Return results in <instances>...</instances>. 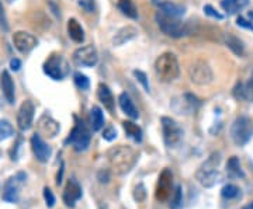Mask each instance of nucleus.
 I'll return each mask as SVG.
<instances>
[{"mask_svg":"<svg viewBox=\"0 0 253 209\" xmlns=\"http://www.w3.org/2000/svg\"><path fill=\"white\" fill-rule=\"evenodd\" d=\"M244 209H253V201L251 202V204H248V205H245Z\"/></svg>","mask_w":253,"mask_h":209,"instance_id":"49530a36","label":"nucleus"},{"mask_svg":"<svg viewBox=\"0 0 253 209\" xmlns=\"http://www.w3.org/2000/svg\"><path fill=\"white\" fill-rule=\"evenodd\" d=\"M31 149H33V153L36 156L37 160L41 163H46L52 155L51 146L46 143L40 134H34L31 137Z\"/></svg>","mask_w":253,"mask_h":209,"instance_id":"2eb2a0df","label":"nucleus"},{"mask_svg":"<svg viewBox=\"0 0 253 209\" xmlns=\"http://www.w3.org/2000/svg\"><path fill=\"white\" fill-rule=\"evenodd\" d=\"M97 97H99L100 103L104 105V108L109 109V112H111V114L116 112V109H114L116 100H114V96H113V93L109 89V86L100 83L99 89H97Z\"/></svg>","mask_w":253,"mask_h":209,"instance_id":"aec40b11","label":"nucleus"},{"mask_svg":"<svg viewBox=\"0 0 253 209\" xmlns=\"http://www.w3.org/2000/svg\"><path fill=\"white\" fill-rule=\"evenodd\" d=\"M116 138H117V129L113 127V125H110V127H107L103 131V139H104V140L111 142V140H114Z\"/></svg>","mask_w":253,"mask_h":209,"instance_id":"e433bc0d","label":"nucleus"},{"mask_svg":"<svg viewBox=\"0 0 253 209\" xmlns=\"http://www.w3.org/2000/svg\"><path fill=\"white\" fill-rule=\"evenodd\" d=\"M14 135L13 125L10 124L7 119H0V142L6 140Z\"/></svg>","mask_w":253,"mask_h":209,"instance_id":"2f4dec72","label":"nucleus"},{"mask_svg":"<svg viewBox=\"0 0 253 209\" xmlns=\"http://www.w3.org/2000/svg\"><path fill=\"white\" fill-rule=\"evenodd\" d=\"M221 195L225 200H238V198L242 197V192H241V188L236 187L235 184H226V185H224V188L221 190Z\"/></svg>","mask_w":253,"mask_h":209,"instance_id":"c756f323","label":"nucleus"},{"mask_svg":"<svg viewBox=\"0 0 253 209\" xmlns=\"http://www.w3.org/2000/svg\"><path fill=\"white\" fill-rule=\"evenodd\" d=\"M219 163H221V155L215 152L200 166L196 173V178L203 187L210 188L221 181V174L218 172Z\"/></svg>","mask_w":253,"mask_h":209,"instance_id":"f03ea898","label":"nucleus"},{"mask_svg":"<svg viewBox=\"0 0 253 209\" xmlns=\"http://www.w3.org/2000/svg\"><path fill=\"white\" fill-rule=\"evenodd\" d=\"M13 45L20 54L27 55L38 45V39L27 31H16L13 34Z\"/></svg>","mask_w":253,"mask_h":209,"instance_id":"ddd939ff","label":"nucleus"},{"mask_svg":"<svg viewBox=\"0 0 253 209\" xmlns=\"http://www.w3.org/2000/svg\"><path fill=\"white\" fill-rule=\"evenodd\" d=\"M107 160H109L111 169L120 175L128 173L138 160V153L132 147L124 145H118L111 147L107 152Z\"/></svg>","mask_w":253,"mask_h":209,"instance_id":"f257e3e1","label":"nucleus"},{"mask_svg":"<svg viewBox=\"0 0 253 209\" xmlns=\"http://www.w3.org/2000/svg\"><path fill=\"white\" fill-rule=\"evenodd\" d=\"M73 61L78 66L83 68H93L99 62V54L97 49L93 45H84L78 48L73 52Z\"/></svg>","mask_w":253,"mask_h":209,"instance_id":"f8f14e48","label":"nucleus"},{"mask_svg":"<svg viewBox=\"0 0 253 209\" xmlns=\"http://www.w3.org/2000/svg\"><path fill=\"white\" fill-rule=\"evenodd\" d=\"M173 192V174L169 169H165L162 173L159 174V178L156 182L155 188V198L159 202L169 201Z\"/></svg>","mask_w":253,"mask_h":209,"instance_id":"9b49d317","label":"nucleus"},{"mask_svg":"<svg viewBox=\"0 0 253 209\" xmlns=\"http://www.w3.org/2000/svg\"><path fill=\"white\" fill-rule=\"evenodd\" d=\"M34 112H36V107L33 101L26 100L21 103L17 112V127L20 131L26 132L31 128L33 121H34Z\"/></svg>","mask_w":253,"mask_h":209,"instance_id":"4468645a","label":"nucleus"},{"mask_svg":"<svg viewBox=\"0 0 253 209\" xmlns=\"http://www.w3.org/2000/svg\"><path fill=\"white\" fill-rule=\"evenodd\" d=\"M26 180H27V175L23 172L9 177L3 187V194H1L3 200L9 204H17L20 200V191L23 185L26 184Z\"/></svg>","mask_w":253,"mask_h":209,"instance_id":"1a4fd4ad","label":"nucleus"},{"mask_svg":"<svg viewBox=\"0 0 253 209\" xmlns=\"http://www.w3.org/2000/svg\"><path fill=\"white\" fill-rule=\"evenodd\" d=\"M226 174L229 178H245V173L239 162V157L232 156L226 163Z\"/></svg>","mask_w":253,"mask_h":209,"instance_id":"5701e85b","label":"nucleus"},{"mask_svg":"<svg viewBox=\"0 0 253 209\" xmlns=\"http://www.w3.org/2000/svg\"><path fill=\"white\" fill-rule=\"evenodd\" d=\"M236 24H238L239 27L246 28V30H251V31H253L252 23H251V21H246L244 17H238V20H236Z\"/></svg>","mask_w":253,"mask_h":209,"instance_id":"a19ab883","label":"nucleus"},{"mask_svg":"<svg viewBox=\"0 0 253 209\" xmlns=\"http://www.w3.org/2000/svg\"><path fill=\"white\" fill-rule=\"evenodd\" d=\"M66 28H68V34L71 36V39L76 44H82L84 41V30L76 18H69Z\"/></svg>","mask_w":253,"mask_h":209,"instance_id":"4be33fe9","label":"nucleus"},{"mask_svg":"<svg viewBox=\"0 0 253 209\" xmlns=\"http://www.w3.org/2000/svg\"><path fill=\"white\" fill-rule=\"evenodd\" d=\"M0 89L4 96L6 101L9 104H14V99H16V89H14V82L11 79V74L9 70H3L0 74Z\"/></svg>","mask_w":253,"mask_h":209,"instance_id":"a211bd4d","label":"nucleus"},{"mask_svg":"<svg viewBox=\"0 0 253 209\" xmlns=\"http://www.w3.org/2000/svg\"><path fill=\"white\" fill-rule=\"evenodd\" d=\"M63 170H65V166H61V170H59V173H58V175H56V184L58 185H61L62 184V177H63Z\"/></svg>","mask_w":253,"mask_h":209,"instance_id":"a18cd8bd","label":"nucleus"},{"mask_svg":"<svg viewBox=\"0 0 253 209\" xmlns=\"http://www.w3.org/2000/svg\"><path fill=\"white\" fill-rule=\"evenodd\" d=\"M10 68H11V70L18 72V70H20V68H21V62H20V59H17V58H13V59L10 61Z\"/></svg>","mask_w":253,"mask_h":209,"instance_id":"c03bdc74","label":"nucleus"},{"mask_svg":"<svg viewBox=\"0 0 253 209\" xmlns=\"http://www.w3.org/2000/svg\"><path fill=\"white\" fill-rule=\"evenodd\" d=\"M44 200H45L46 208H49V209L54 208L55 202H56V198H55L54 192L51 191V188H48V187L44 188Z\"/></svg>","mask_w":253,"mask_h":209,"instance_id":"c9c22d12","label":"nucleus"},{"mask_svg":"<svg viewBox=\"0 0 253 209\" xmlns=\"http://www.w3.org/2000/svg\"><path fill=\"white\" fill-rule=\"evenodd\" d=\"M123 127H124V131L128 137L131 138L134 142L136 143H141L142 142V129L136 125L135 122L132 121H124L123 122Z\"/></svg>","mask_w":253,"mask_h":209,"instance_id":"bb28decb","label":"nucleus"},{"mask_svg":"<svg viewBox=\"0 0 253 209\" xmlns=\"http://www.w3.org/2000/svg\"><path fill=\"white\" fill-rule=\"evenodd\" d=\"M132 195H134V200L136 202H144L146 200V188H145L144 182L136 184L134 191H132Z\"/></svg>","mask_w":253,"mask_h":209,"instance_id":"72a5a7b5","label":"nucleus"},{"mask_svg":"<svg viewBox=\"0 0 253 209\" xmlns=\"http://www.w3.org/2000/svg\"><path fill=\"white\" fill-rule=\"evenodd\" d=\"M161 125H162L165 145L168 147H177L180 145L181 139H183V129L180 128V125L170 117H162Z\"/></svg>","mask_w":253,"mask_h":209,"instance_id":"6e6552de","label":"nucleus"},{"mask_svg":"<svg viewBox=\"0 0 253 209\" xmlns=\"http://www.w3.org/2000/svg\"><path fill=\"white\" fill-rule=\"evenodd\" d=\"M159 9H161V13L166 14V16H172V17H180L186 13V9L180 6V4H176V3H172V1H162L158 4Z\"/></svg>","mask_w":253,"mask_h":209,"instance_id":"b1692460","label":"nucleus"},{"mask_svg":"<svg viewBox=\"0 0 253 209\" xmlns=\"http://www.w3.org/2000/svg\"><path fill=\"white\" fill-rule=\"evenodd\" d=\"M118 9L126 17L132 18V20L138 18V9L132 0H118Z\"/></svg>","mask_w":253,"mask_h":209,"instance_id":"c85d7f7f","label":"nucleus"},{"mask_svg":"<svg viewBox=\"0 0 253 209\" xmlns=\"http://www.w3.org/2000/svg\"><path fill=\"white\" fill-rule=\"evenodd\" d=\"M73 80L75 84L81 89V90H89L90 87V80L86 74H83L82 72H76L73 74Z\"/></svg>","mask_w":253,"mask_h":209,"instance_id":"473e14b6","label":"nucleus"},{"mask_svg":"<svg viewBox=\"0 0 253 209\" xmlns=\"http://www.w3.org/2000/svg\"><path fill=\"white\" fill-rule=\"evenodd\" d=\"M76 119V124L71 131L69 137L66 138L65 145H71L76 152H84L90 146V131L84 125V122L81 119Z\"/></svg>","mask_w":253,"mask_h":209,"instance_id":"39448f33","label":"nucleus"},{"mask_svg":"<svg viewBox=\"0 0 253 209\" xmlns=\"http://www.w3.org/2000/svg\"><path fill=\"white\" fill-rule=\"evenodd\" d=\"M97 178H99L100 182H109V172H107V170H100L99 174H97Z\"/></svg>","mask_w":253,"mask_h":209,"instance_id":"37998d69","label":"nucleus"},{"mask_svg":"<svg viewBox=\"0 0 253 209\" xmlns=\"http://www.w3.org/2000/svg\"><path fill=\"white\" fill-rule=\"evenodd\" d=\"M0 28L3 31H9V24H7V18L4 14V10L1 7V3H0Z\"/></svg>","mask_w":253,"mask_h":209,"instance_id":"ea45409f","label":"nucleus"},{"mask_svg":"<svg viewBox=\"0 0 253 209\" xmlns=\"http://www.w3.org/2000/svg\"><path fill=\"white\" fill-rule=\"evenodd\" d=\"M78 4L87 13H93L94 10V0H78Z\"/></svg>","mask_w":253,"mask_h":209,"instance_id":"58836bf2","label":"nucleus"},{"mask_svg":"<svg viewBox=\"0 0 253 209\" xmlns=\"http://www.w3.org/2000/svg\"><path fill=\"white\" fill-rule=\"evenodd\" d=\"M225 44L226 46L236 55V56H244L245 54V45L242 39H239L238 36L228 33L225 35Z\"/></svg>","mask_w":253,"mask_h":209,"instance_id":"a878e982","label":"nucleus"},{"mask_svg":"<svg viewBox=\"0 0 253 209\" xmlns=\"http://www.w3.org/2000/svg\"><path fill=\"white\" fill-rule=\"evenodd\" d=\"M249 17H251L253 20V11H249Z\"/></svg>","mask_w":253,"mask_h":209,"instance_id":"de8ad7c7","label":"nucleus"},{"mask_svg":"<svg viewBox=\"0 0 253 209\" xmlns=\"http://www.w3.org/2000/svg\"><path fill=\"white\" fill-rule=\"evenodd\" d=\"M118 104H120V108L123 109V112L126 114V117H129L131 119L139 118V112L136 109L135 104H134V101L131 100V97L126 93H121L120 94Z\"/></svg>","mask_w":253,"mask_h":209,"instance_id":"412c9836","label":"nucleus"},{"mask_svg":"<svg viewBox=\"0 0 253 209\" xmlns=\"http://www.w3.org/2000/svg\"><path fill=\"white\" fill-rule=\"evenodd\" d=\"M183 204V191H181L180 185H176V188L173 190L172 195L169 198V208L179 209Z\"/></svg>","mask_w":253,"mask_h":209,"instance_id":"7c9ffc66","label":"nucleus"},{"mask_svg":"<svg viewBox=\"0 0 253 209\" xmlns=\"http://www.w3.org/2000/svg\"><path fill=\"white\" fill-rule=\"evenodd\" d=\"M90 124L93 131L96 132L104 127V114H103V109L97 105H93L90 109Z\"/></svg>","mask_w":253,"mask_h":209,"instance_id":"cd10ccee","label":"nucleus"},{"mask_svg":"<svg viewBox=\"0 0 253 209\" xmlns=\"http://www.w3.org/2000/svg\"><path fill=\"white\" fill-rule=\"evenodd\" d=\"M132 74L135 76L136 80L142 84L144 90L146 91V93H149V91H151V87H149V80H148V76H146V73L142 72V70H138V69H135V70L132 72Z\"/></svg>","mask_w":253,"mask_h":209,"instance_id":"f704fd0d","label":"nucleus"},{"mask_svg":"<svg viewBox=\"0 0 253 209\" xmlns=\"http://www.w3.org/2000/svg\"><path fill=\"white\" fill-rule=\"evenodd\" d=\"M231 138L236 146H245L253 138V121L249 117H238L231 127Z\"/></svg>","mask_w":253,"mask_h":209,"instance_id":"423d86ee","label":"nucleus"},{"mask_svg":"<svg viewBox=\"0 0 253 209\" xmlns=\"http://www.w3.org/2000/svg\"><path fill=\"white\" fill-rule=\"evenodd\" d=\"M136 36H138V30L134 26H126V27L120 28L117 33H116V35L113 36V45H124L126 42L135 39Z\"/></svg>","mask_w":253,"mask_h":209,"instance_id":"6ab92c4d","label":"nucleus"},{"mask_svg":"<svg viewBox=\"0 0 253 209\" xmlns=\"http://www.w3.org/2000/svg\"><path fill=\"white\" fill-rule=\"evenodd\" d=\"M6 1H7V3H13L14 0H6Z\"/></svg>","mask_w":253,"mask_h":209,"instance_id":"09e8293b","label":"nucleus"},{"mask_svg":"<svg viewBox=\"0 0 253 209\" xmlns=\"http://www.w3.org/2000/svg\"><path fill=\"white\" fill-rule=\"evenodd\" d=\"M59 132V124L55 121L51 115L44 114L38 119V132L40 135H44L46 138H55Z\"/></svg>","mask_w":253,"mask_h":209,"instance_id":"f3484780","label":"nucleus"},{"mask_svg":"<svg viewBox=\"0 0 253 209\" xmlns=\"http://www.w3.org/2000/svg\"><path fill=\"white\" fill-rule=\"evenodd\" d=\"M245 96H246V99L253 100V76L251 77V80L248 82L246 87H245Z\"/></svg>","mask_w":253,"mask_h":209,"instance_id":"79ce46f5","label":"nucleus"},{"mask_svg":"<svg viewBox=\"0 0 253 209\" xmlns=\"http://www.w3.org/2000/svg\"><path fill=\"white\" fill-rule=\"evenodd\" d=\"M189 74L191 82L199 84V86H206V84H210L214 80L212 69L203 59H197L193 62V65L189 68Z\"/></svg>","mask_w":253,"mask_h":209,"instance_id":"9d476101","label":"nucleus"},{"mask_svg":"<svg viewBox=\"0 0 253 209\" xmlns=\"http://www.w3.org/2000/svg\"><path fill=\"white\" fill-rule=\"evenodd\" d=\"M156 24L159 30L162 31L165 35L170 36V38H183L190 34V27L187 23L181 21L177 17H172V16H166L163 13H158L155 16Z\"/></svg>","mask_w":253,"mask_h":209,"instance_id":"20e7f679","label":"nucleus"},{"mask_svg":"<svg viewBox=\"0 0 253 209\" xmlns=\"http://www.w3.org/2000/svg\"><path fill=\"white\" fill-rule=\"evenodd\" d=\"M42 70L52 80H62L63 77L69 73V65L65 61L62 55L52 54L46 58L44 66H42Z\"/></svg>","mask_w":253,"mask_h":209,"instance_id":"0eeeda50","label":"nucleus"},{"mask_svg":"<svg viewBox=\"0 0 253 209\" xmlns=\"http://www.w3.org/2000/svg\"><path fill=\"white\" fill-rule=\"evenodd\" d=\"M204 13L207 14L208 17H212V18H217V20H222L224 18V16L221 14V13H218L217 10L214 9L212 6H210V4H207V6H204Z\"/></svg>","mask_w":253,"mask_h":209,"instance_id":"4c0bfd02","label":"nucleus"},{"mask_svg":"<svg viewBox=\"0 0 253 209\" xmlns=\"http://www.w3.org/2000/svg\"><path fill=\"white\" fill-rule=\"evenodd\" d=\"M249 4V0H221V7L228 14H236Z\"/></svg>","mask_w":253,"mask_h":209,"instance_id":"393cba45","label":"nucleus"},{"mask_svg":"<svg viewBox=\"0 0 253 209\" xmlns=\"http://www.w3.org/2000/svg\"><path fill=\"white\" fill-rule=\"evenodd\" d=\"M81 198L82 187L79 185V182L76 181V180H73V178L68 180L62 195V200L63 202H65V205L69 207V208H73V207L76 205V202L81 200Z\"/></svg>","mask_w":253,"mask_h":209,"instance_id":"dca6fc26","label":"nucleus"},{"mask_svg":"<svg viewBox=\"0 0 253 209\" xmlns=\"http://www.w3.org/2000/svg\"><path fill=\"white\" fill-rule=\"evenodd\" d=\"M155 72L162 82H173L180 74V66L176 55L163 52L155 61Z\"/></svg>","mask_w":253,"mask_h":209,"instance_id":"7ed1b4c3","label":"nucleus"}]
</instances>
